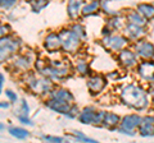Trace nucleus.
<instances>
[{
  "label": "nucleus",
  "instance_id": "f257e3e1",
  "mask_svg": "<svg viewBox=\"0 0 154 143\" xmlns=\"http://www.w3.org/2000/svg\"><path fill=\"white\" fill-rule=\"evenodd\" d=\"M121 101L136 110H144L149 105L146 91H144L136 84H128L123 88V91L121 92Z\"/></svg>",
  "mask_w": 154,
  "mask_h": 143
},
{
  "label": "nucleus",
  "instance_id": "f03ea898",
  "mask_svg": "<svg viewBox=\"0 0 154 143\" xmlns=\"http://www.w3.org/2000/svg\"><path fill=\"white\" fill-rule=\"evenodd\" d=\"M27 86L31 88L32 92H35L37 95H44L51 91L53 88V83L49 77H44V78H36L33 74H30L27 77Z\"/></svg>",
  "mask_w": 154,
  "mask_h": 143
},
{
  "label": "nucleus",
  "instance_id": "7ed1b4c3",
  "mask_svg": "<svg viewBox=\"0 0 154 143\" xmlns=\"http://www.w3.org/2000/svg\"><path fill=\"white\" fill-rule=\"evenodd\" d=\"M60 39H62V49L67 52H75L79 49L81 44V40L72 30H62L59 32Z\"/></svg>",
  "mask_w": 154,
  "mask_h": 143
},
{
  "label": "nucleus",
  "instance_id": "20e7f679",
  "mask_svg": "<svg viewBox=\"0 0 154 143\" xmlns=\"http://www.w3.org/2000/svg\"><path fill=\"white\" fill-rule=\"evenodd\" d=\"M105 111H98L94 107H86L79 114V120L84 124H95L102 125Z\"/></svg>",
  "mask_w": 154,
  "mask_h": 143
},
{
  "label": "nucleus",
  "instance_id": "39448f33",
  "mask_svg": "<svg viewBox=\"0 0 154 143\" xmlns=\"http://www.w3.org/2000/svg\"><path fill=\"white\" fill-rule=\"evenodd\" d=\"M141 120H143V118H140L139 115H135V114L125 116L121 120V123H119V132L125 133V134L134 136L136 129L140 127Z\"/></svg>",
  "mask_w": 154,
  "mask_h": 143
},
{
  "label": "nucleus",
  "instance_id": "423d86ee",
  "mask_svg": "<svg viewBox=\"0 0 154 143\" xmlns=\"http://www.w3.org/2000/svg\"><path fill=\"white\" fill-rule=\"evenodd\" d=\"M18 46H19V41L17 39H9L8 36L2 37V51H0L2 60L3 61L7 60L9 56L13 55L17 51Z\"/></svg>",
  "mask_w": 154,
  "mask_h": 143
},
{
  "label": "nucleus",
  "instance_id": "0eeeda50",
  "mask_svg": "<svg viewBox=\"0 0 154 143\" xmlns=\"http://www.w3.org/2000/svg\"><path fill=\"white\" fill-rule=\"evenodd\" d=\"M103 44L105 47H108V49H110L112 51H121L125 49V46L128 44V40L122 36H118V35H113V36L108 35L103 40Z\"/></svg>",
  "mask_w": 154,
  "mask_h": 143
},
{
  "label": "nucleus",
  "instance_id": "6e6552de",
  "mask_svg": "<svg viewBox=\"0 0 154 143\" xmlns=\"http://www.w3.org/2000/svg\"><path fill=\"white\" fill-rule=\"evenodd\" d=\"M45 105L50 109V110H53V111L67 115V114L69 112V110H71V107H72V105H73V104H71L68 101H64V100H59V98L51 97L49 101L45 102Z\"/></svg>",
  "mask_w": 154,
  "mask_h": 143
},
{
  "label": "nucleus",
  "instance_id": "1a4fd4ad",
  "mask_svg": "<svg viewBox=\"0 0 154 143\" xmlns=\"http://www.w3.org/2000/svg\"><path fill=\"white\" fill-rule=\"evenodd\" d=\"M137 73L143 80L154 82V61L144 60L137 65Z\"/></svg>",
  "mask_w": 154,
  "mask_h": 143
},
{
  "label": "nucleus",
  "instance_id": "9d476101",
  "mask_svg": "<svg viewBox=\"0 0 154 143\" xmlns=\"http://www.w3.org/2000/svg\"><path fill=\"white\" fill-rule=\"evenodd\" d=\"M135 50H136V55L143 59L154 58V45L150 44L149 41H145V40L137 41L136 45H135Z\"/></svg>",
  "mask_w": 154,
  "mask_h": 143
},
{
  "label": "nucleus",
  "instance_id": "9b49d317",
  "mask_svg": "<svg viewBox=\"0 0 154 143\" xmlns=\"http://www.w3.org/2000/svg\"><path fill=\"white\" fill-rule=\"evenodd\" d=\"M107 86V80L102 75H93L88 80V88L90 89L91 95L100 93Z\"/></svg>",
  "mask_w": 154,
  "mask_h": 143
},
{
  "label": "nucleus",
  "instance_id": "f8f14e48",
  "mask_svg": "<svg viewBox=\"0 0 154 143\" xmlns=\"http://www.w3.org/2000/svg\"><path fill=\"white\" fill-rule=\"evenodd\" d=\"M118 59H119V63H121L125 68H132V66L137 65L136 55L128 49H123V50L119 51Z\"/></svg>",
  "mask_w": 154,
  "mask_h": 143
},
{
  "label": "nucleus",
  "instance_id": "ddd939ff",
  "mask_svg": "<svg viewBox=\"0 0 154 143\" xmlns=\"http://www.w3.org/2000/svg\"><path fill=\"white\" fill-rule=\"evenodd\" d=\"M44 46L48 51H57L58 49L62 47V39L59 33H54L51 32L45 37V42Z\"/></svg>",
  "mask_w": 154,
  "mask_h": 143
},
{
  "label": "nucleus",
  "instance_id": "4468645a",
  "mask_svg": "<svg viewBox=\"0 0 154 143\" xmlns=\"http://www.w3.org/2000/svg\"><path fill=\"white\" fill-rule=\"evenodd\" d=\"M85 5V0H68L67 4V12L71 19H76L82 13V8Z\"/></svg>",
  "mask_w": 154,
  "mask_h": 143
},
{
  "label": "nucleus",
  "instance_id": "2eb2a0df",
  "mask_svg": "<svg viewBox=\"0 0 154 143\" xmlns=\"http://www.w3.org/2000/svg\"><path fill=\"white\" fill-rule=\"evenodd\" d=\"M139 132L143 137H152L154 136V116L143 118L141 124L139 127Z\"/></svg>",
  "mask_w": 154,
  "mask_h": 143
},
{
  "label": "nucleus",
  "instance_id": "dca6fc26",
  "mask_svg": "<svg viewBox=\"0 0 154 143\" xmlns=\"http://www.w3.org/2000/svg\"><path fill=\"white\" fill-rule=\"evenodd\" d=\"M126 33H127V37L130 40H139L145 35V30H144L141 26L130 23V25L126 27Z\"/></svg>",
  "mask_w": 154,
  "mask_h": 143
},
{
  "label": "nucleus",
  "instance_id": "f3484780",
  "mask_svg": "<svg viewBox=\"0 0 154 143\" xmlns=\"http://www.w3.org/2000/svg\"><path fill=\"white\" fill-rule=\"evenodd\" d=\"M119 123H121V119H119L118 115L112 114V112H105L102 125L105 127V128H109V129H113V128L119 125Z\"/></svg>",
  "mask_w": 154,
  "mask_h": 143
},
{
  "label": "nucleus",
  "instance_id": "a211bd4d",
  "mask_svg": "<svg viewBox=\"0 0 154 143\" xmlns=\"http://www.w3.org/2000/svg\"><path fill=\"white\" fill-rule=\"evenodd\" d=\"M127 21L130 23H132V25H137V26H141L144 27L146 25V18L141 16L140 13H139V10H132V12H130L127 14Z\"/></svg>",
  "mask_w": 154,
  "mask_h": 143
},
{
  "label": "nucleus",
  "instance_id": "6ab92c4d",
  "mask_svg": "<svg viewBox=\"0 0 154 143\" xmlns=\"http://www.w3.org/2000/svg\"><path fill=\"white\" fill-rule=\"evenodd\" d=\"M31 59L26 55H21V56H16L13 60V65L16 66L17 69H21V70H28L31 66Z\"/></svg>",
  "mask_w": 154,
  "mask_h": 143
},
{
  "label": "nucleus",
  "instance_id": "aec40b11",
  "mask_svg": "<svg viewBox=\"0 0 154 143\" xmlns=\"http://www.w3.org/2000/svg\"><path fill=\"white\" fill-rule=\"evenodd\" d=\"M51 97L64 100V101H68L71 104H73V101H75L73 95H72L68 89H57V91H53L51 92Z\"/></svg>",
  "mask_w": 154,
  "mask_h": 143
},
{
  "label": "nucleus",
  "instance_id": "412c9836",
  "mask_svg": "<svg viewBox=\"0 0 154 143\" xmlns=\"http://www.w3.org/2000/svg\"><path fill=\"white\" fill-rule=\"evenodd\" d=\"M137 10L141 16L145 17L146 19H152V18H154V5H152V4H145V3L139 4Z\"/></svg>",
  "mask_w": 154,
  "mask_h": 143
},
{
  "label": "nucleus",
  "instance_id": "4be33fe9",
  "mask_svg": "<svg viewBox=\"0 0 154 143\" xmlns=\"http://www.w3.org/2000/svg\"><path fill=\"white\" fill-rule=\"evenodd\" d=\"M100 8V3L98 0H91L89 4H85L82 8V14L84 16H91V14H95L99 10Z\"/></svg>",
  "mask_w": 154,
  "mask_h": 143
},
{
  "label": "nucleus",
  "instance_id": "5701e85b",
  "mask_svg": "<svg viewBox=\"0 0 154 143\" xmlns=\"http://www.w3.org/2000/svg\"><path fill=\"white\" fill-rule=\"evenodd\" d=\"M9 133L13 136L18 138V139H26L28 137V132L26 129H22V128H17V127H13L9 129Z\"/></svg>",
  "mask_w": 154,
  "mask_h": 143
},
{
  "label": "nucleus",
  "instance_id": "b1692460",
  "mask_svg": "<svg viewBox=\"0 0 154 143\" xmlns=\"http://www.w3.org/2000/svg\"><path fill=\"white\" fill-rule=\"evenodd\" d=\"M49 4V0H32L31 1V5L33 12H40L42 9H45Z\"/></svg>",
  "mask_w": 154,
  "mask_h": 143
},
{
  "label": "nucleus",
  "instance_id": "393cba45",
  "mask_svg": "<svg viewBox=\"0 0 154 143\" xmlns=\"http://www.w3.org/2000/svg\"><path fill=\"white\" fill-rule=\"evenodd\" d=\"M77 72L81 74V75H88L89 74V65L86 61H79L77 63Z\"/></svg>",
  "mask_w": 154,
  "mask_h": 143
},
{
  "label": "nucleus",
  "instance_id": "a878e982",
  "mask_svg": "<svg viewBox=\"0 0 154 143\" xmlns=\"http://www.w3.org/2000/svg\"><path fill=\"white\" fill-rule=\"evenodd\" d=\"M72 31H73L77 36L80 37L81 40H84L85 37H86V31H85V28L81 26V25H75V26H72V28H71Z\"/></svg>",
  "mask_w": 154,
  "mask_h": 143
},
{
  "label": "nucleus",
  "instance_id": "bb28decb",
  "mask_svg": "<svg viewBox=\"0 0 154 143\" xmlns=\"http://www.w3.org/2000/svg\"><path fill=\"white\" fill-rule=\"evenodd\" d=\"M73 136L76 137V139L79 141V142H91V143L96 142L95 139H91V138H88L85 134H82L81 132H73Z\"/></svg>",
  "mask_w": 154,
  "mask_h": 143
},
{
  "label": "nucleus",
  "instance_id": "cd10ccee",
  "mask_svg": "<svg viewBox=\"0 0 154 143\" xmlns=\"http://www.w3.org/2000/svg\"><path fill=\"white\" fill-rule=\"evenodd\" d=\"M0 3H2L3 9H11L17 3V0H0Z\"/></svg>",
  "mask_w": 154,
  "mask_h": 143
},
{
  "label": "nucleus",
  "instance_id": "c85d7f7f",
  "mask_svg": "<svg viewBox=\"0 0 154 143\" xmlns=\"http://www.w3.org/2000/svg\"><path fill=\"white\" fill-rule=\"evenodd\" d=\"M77 115H79V109H77L76 105H72V107H71L69 112L67 114V116L68 118H76Z\"/></svg>",
  "mask_w": 154,
  "mask_h": 143
},
{
  "label": "nucleus",
  "instance_id": "c756f323",
  "mask_svg": "<svg viewBox=\"0 0 154 143\" xmlns=\"http://www.w3.org/2000/svg\"><path fill=\"white\" fill-rule=\"evenodd\" d=\"M5 96L9 98V101H12V102H16L17 101V95L16 93H14V92H12L11 91V89H7V91H5Z\"/></svg>",
  "mask_w": 154,
  "mask_h": 143
},
{
  "label": "nucleus",
  "instance_id": "7c9ffc66",
  "mask_svg": "<svg viewBox=\"0 0 154 143\" xmlns=\"http://www.w3.org/2000/svg\"><path fill=\"white\" fill-rule=\"evenodd\" d=\"M42 139L45 141H50V142H63L64 139L62 137H51V136H44Z\"/></svg>",
  "mask_w": 154,
  "mask_h": 143
},
{
  "label": "nucleus",
  "instance_id": "2f4dec72",
  "mask_svg": "<svg viewBox=\"0 0 154 143\" xmlns=\"http://www.w3.org/2000/svg\"><path fill=\"white\" fill-rule=\"evenodd\" d=\"M18 119L21 120V123H23V124H27V125H32V121L28 119V116H26V115H19L18 116Z\"/></svg>",
  "mask_w": 154,
  "mask_h": 143
},
{
  "label": "nucleus",
  "instance_id": "473e14b6",
  "mask_svg": "<svg viewBox=\"0 0 154 143\" xmlns=\"http://www.w3.org/2000/svg\"><path fill=\"white\" fill-rule=\"evenodd\" d=\"M11 32V27H9L8 25H3L2 26V37H4V35H8V33Z\"/></svg>",
  "mask_w": 154,
  "mask_h": 143
},
{
  "label": "nucleus",
  "instance_id": "72a5a7b5",
  "mask_svg": "<svg viewBox=\"0 0 154 143\" xmlns=\"http://www.w3.org/2000/svg\"><path fill=\"white\" fill-rule=\"evenodd\" d=\"M150 95H152L153 101H154V82H150Z\"/></svg>",
  "mask_w": 154,
  "mask_h": 143
},
{
  "label": "nucleus",
  "instance_id": "f704fd0d",
  "mask_svg": "<svg viewBox=\"0 0 154 143\" xmlns=\"http://www.w3.org/2000/svg\"><path fill=\"white\" fill-rule=\"evenodd\" d=\"M3 84H4V74H0V87L3 88Z\"/></svg>",
  "mask_w": 154,
  "mask_h": 143
},
{
  "label": "nucleus",
  "instance_id": "c9c22d12",
  "mask_svg": "<svg viewBox=\"0 0 154 143\" xmlns=\"http://www.w3.org/2000/svg\"><path fill=\"white\" fill-rule=\"evenodd\" d=\"M8 107H9L8 102H2V109H8Z\"/></svg>",
  "mask_w": 154,
  "mask_h": 143
},
{
  "label": "nucleus",
  "instance_id": "e433bc0d",
  "mask_svg": "<svg viewBox=\"0 0 154 143\" xmlns=\"http://www.w3.org/2000/svg\"><path fill=\"white\" fill-rule=\"evenodd\" d=\"M27 1H32V0H27Z\"/></svg>",
  "mask_w": 154,
  "mask_h": 143
}]
</instances>
